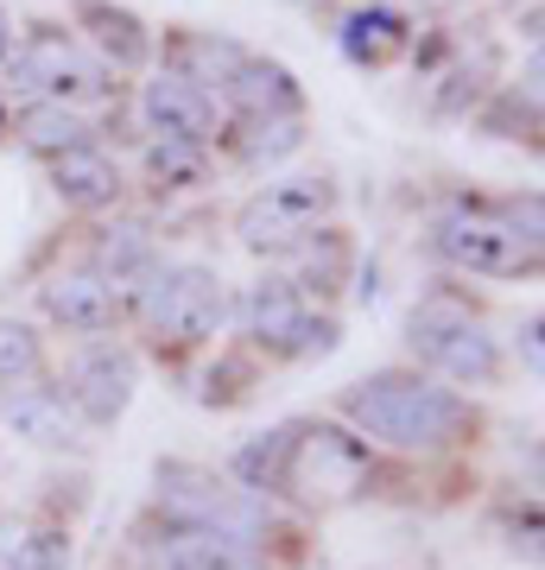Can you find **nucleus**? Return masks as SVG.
<instances>
[{
  "instance_id": "nucleus-1",
  "label": "nucleus",
  "mask_w": 545,
  "mask_h": 570,
  "mask_svg": "<svg viewBox=\"0 0 545 570\" xmlns=\"http://www.w3.org/2000/svg\"><path fill=\"white\" fill-rule=\"evenodd\" d=\"M343 406L368 438L400 444V450H438L469 431V406L450 387H431L425 374H374V381H362L349 393Z\"/></svg>"
},
{
  "instance_id": "nucleus-2",
  "label": "nucleus",
  "mask_w": 545,
  "mask_h": 570,
  "mask_svg": "<svg viewBox=\"0 0 545 570\" xmlns=\"http://www.w3.org/2000/svg\"><path fill=\"white\" fill-rule=\"evenodd\" d=\"M431 247L445 254L450 266L464 273H488V279H514V273H533L539 266V242L520 235V228L495 216V209H445L431 223Z\"/></svg>"
},
{
  "instance_id": "nucleus-3",
  "label": "nucleus",
  "mask_w": 545,
  "mask_h": 570,
  "mask_svg": "<svg viewBox=\"0 0 545 570\" xmlns=\"http://www.w3.org/2000/svg\"><path fill=\"white\" fill-rule=\"evenodd\" d=\"M228 317V292L210 266H172V273H153L146 279V324L159 343H210Z\"/></svg>"
},
{
  "instance_id": "nucleus-4",
  "label": "nucleus",
  "mask_w": 545,
  "mask_h": 570,
  "mask_svg": "<svg viewBox=\"0 0 545 570\" xmlns=\"http://www.w3.org/2000/svg\"><path fill=\"white\" fill-rule=\"evenodd\" d=\"M412 348L425 362L450 374V381H469V387H488L502 374V355H495V336H488L476 317H464L457 305H425L412 311Z\"/></svg>"
},
{
  "instance_id": "nucleus-5",
  "label": "nucleus",
  "mask_w": 545,
  "mask_h": 570,
  "mask_svg": "<svg viewBox=\"0 0 545 570\" xmlns=\"http://www.w3.org/2000/svg\"><path fill=\"white\" fill-rule=\"evenodd\" d=\"M242 324H247V336L261 348H273V355H323V348L337 343V324H330V317H311L292 279L254 285L242 298Z\"/></svg>"
},
{
  "instance_id": "nucleus-6",
  "label": "nucleus",
  "mask_w": 545,
  "mask_h": 570,
  "mask_svg": "<svg viewBox=\"0 0 545 570\" xmlns=\"http://www.w3.org/2000/svg\"><path fill=\"white\" fill-rule=\"evenodd\" d=\"M165 508L191 532H216V539H242V546H254V532L266 527V508L247 501V489H223V482L191 475V469L165 475Z\"/></svg>"
},
{
  "instance_id": "nucleus-7",
  "label": "nucleus",
  "mask_w": 545,
  "mask_h": 570,
  "mask_svg": "<svg viewBox=\"0 0 545 570\" xmlns=\"http://www.w3.org/2000/svg\"><path fill=\"white\" fill-rule=\"evenodd\" d=\"M7 89H13V96H45V102H64V96H101L108 82H101V70L82 58L64 32H32V39L13 51Z\"/></svg>"
},
{
  "instance_id": "nucleus-8",
  "label": "nucleus",
  "mask_w": 545,
  "mask_h": 570,
  "mask_svg": "<svg viewBox=\"0 0 545 570\" xmlns=\"http://www.w3.org/2000/svg\"><path fill=\"white\" fill-rule=\"evenodd\" d=\"M146 127L159 134V140H184V146H203L216 134V102H210V89L197 82H184L178 70H165L159 82H146Z\"/></svg>"
},
{
  "instance_id": "nucleus-9",
  "label": "nucleus",
  "mask_w": 545,
  "mask_h": 570,
  "mask_svg": "<svg viewBox=\"0 0 545 570\" xmlns=\"http://www.w3.org/2000/svg\"><path fill=\"white\" fill-rule=\"evenodd\" d=\"M134 400V355L121 348H89L70 374V406L89 419V425H115Z\"/></svg>"
},
{
  "instance_id": "nucleus-10",
  "label": "nucleus",
  "mask_w": 545,
  "mask_h": 570,
  "mask_svg": "<svg viewBox=\"0 0 545 570\" xmlns=\"http://www.w3.org/2000/svg\"><path fill=\"white\" fill-rule=\"evenodd\" d=\"M228 102L242 108L247 121H285V115H299V82L285 63H266V58H242L228 70Z\"/></svg>"
},
{
  "instance_id": "nucleus-11",
  "label": "nucleus",
  "mask_w": 545,
  "mask_h": 570,
  "mask_svg": "<svg viewBox=\"0 0 545 570\" xmlns=\"http://www.w3.org/2000/svg\"><path fill=\"white\" fill-rule=\"evenodd\" d=\"M7 425L20 431L26 444H45V450L82 444L77 438V406H70L58 387H7Z\"/></svg>"
},
{
  "instance_id": "nucleus-12",
  "label": "nucleus",
  "mask_w": 545,
  "mask_h": 570,
  "mask_svg": "<svg viewBox=\"0 0 545 570\" xmlns=\"http://www.w3.org/2000/svg\"><path fill=\"white\" fill-rule=\"evenodd\" d=\"M45 311L58 317L64 330H82V336H101V330L115 324V285L101 279V273H70V279H51L45 285Z\"/></svg>"
},
{
  "instance_id": "nucleus-13",
  "label": "nucleus",
  "mask_w": 545,
  "mask_h": 570,
  "mask_svg": "<svg viewBox=\"0 0 545 570\" xmlns=\"http://www.w3.org/2000/svg\"><path fill=\"white\" fill-rule=\"evenodd\" d=\"M51 184H58V197L70 209H101V204H115V197H121V171H115V159H101L96 146L58 153Z\"/></svg>"
},
{
  "instance_id": "nucleus-14",
  "label": "nucleus",
  "mask_w": 545,
  "mask_h": 570,
  "mask_svg": "<svg viewBox=\"0 0 545 570\" xmlns=\"http://www.w3.org/2000/svg\"><path fill=\"white\" fill-rule=\"evenodd\" d=\"M13 134H20L32 153H51V159L89 146V121H82L77 108H64V102H26L20 121H13Z\"/></svg>"
},
{
  "instance_id": "nucleus-15",
  "label": "nucleus",
  "mask_w": 545,
  "mask_h": 570,
  "mask_svg": "<svg viewBox=\"0 0 545 570\" xmlns=\"http://www.w3.org/2000/svg\"><path fill=\"white\" fill-rule=\"evenodd\" d=\"M77 20L96 32V45L108 51V58L121 63V70H134V63H146V51H153V39H146V26L134 20V13H121V7H108V0H82Z\"/></svg>"
},
{
  "instance_id": "nucleus-16",
  "label": "nucleus",
  "mask_w": 545,
  "mask_h": 570,
  "mask_svg": "<svg viewBox=\"0 0 545 570\" xmlns=\"http://www.w3.org/2000/svg\"><path fill=\"white\" fill-rule=\"evenodd\" d=\"M343 51L356 63H387L393 51H406V20L393 7H362L343 20Z\"/></svg>"
},
{
  "instance_id": "nucleus-17",
  "label": "nucleus",
  "mask_w": 545,
  "mask_h": 570,
  "mask_svg": "<svg viewBox=\"0 0 545 570\" xmlns=\"http://www.w3.org/2000/svg\"><path fill=\"white\" fill-rule=\"evenodd\" d=\"M165 570H261V558H254V546H242V539L184 532V539H172V551H165Z\"/></svg>"
},
{
  "instance_id": "nucleus-18",
  "label": "nucleus",
  "mask_w": 545,
  "mask_h": 570,
  "mask_svg": "<svg viewBox=\"0 0 545 570\" xmlns=\"http://www.w3.org/2000/svg\"><path fill=\"white\" fill-rule=\"evenodd\" d=\"M261 197H266L273 209H280L285 223H299L304 235L318 228V216H330V209H337V190H330L323 178H285V184H266Z\"/></svg>"
},
{
  "instance_id": "nucleus-19",
  "label": "nucleus",
  "mask_w": 545,
  "mask_h": 570,
  "mask_svg": "<svg viewBox=\"0 0 545 570\" xmlns=\"http://www.w3.org/2000/svg\"><path fill=\"white\" fill-rule=\"evenodd\" d=\"M242 242L254 247V254H285V247H299V242H304V228H299V223H285L280 209L266 204V197H254V204L242 209Z\"/></svg>"
},
{
  "instance_id": "nucleus-20",
  "label": "nucleus",
  "mask_w": 545,
  "mask_h": 570,
  "mask_svg": "<svg viewBox=\"0 0 545 570\" xmlns=\"http://www.w3.org/2000/svg\"><path fill=\"white\" fill-rule=\"evenodd\" d=\"M39 336L13 317H0V387H26L32 374H39Z\"/></svg>"
},
{
  "instance_id": "nucleus-21",
  "label": "nucleus",
  "mask_w": 545,
  "mask_h": 570,
  "mask_svg": "<svg viewBox=\"0 0 545 570\" xmlns=\"http://www.w3.org/2000/svg\"><path fill=\"white\" fill-rule=\"evenodd\" d=\"M146 171L159 178V190H184V184H197V178H203V146L153 140V153H146Z\"/></svg>"
},
{
  "instance_id": "nucleus-22",
  "label": "nucleus",
  "mask_w": 545,
  "mask_h": 570,
  "mask_svg": "<svg viewBox=\"0 0 545 570\" xmlns=\"http://www.w3.org/2000/svg\"><path fill=\"white\" fill-rule=\"evenodd\" d=\"M70 564V539L58 527H39L7 546V570H64Z\"/></svg>"
},
{
  "instance_id": "nucleus-23",
  "label": "nucleus",
  "mask_w": 545,
  "mask_h": 570,
  "mask_svg": "<svg viewBox=\"0 0 545 570\" xmlns=\"http://www.w3.org/2000/svg\"><path fill=\"white\" fill-rule=\"evenodd\" d=\"M101 266L115 273V279H134L153 266V242H146L140 228H108V242H101Z\"/></svg>"
},
{
  "instance_id": "nucleus-24",
  "label": "nucleus",
  "mask_w": 545,
  "mask_h": 570,
  "mask_svg": "<svg viewBox=\"0 0 545 570\" xmlns=\"http://www.w3.org/2000/svg\"><path fill=\"white\" fill-rule=\"evenodd\" d=\"M7 51H13V20L0 13V58H7Z\"/></svg>"
},
{
  "instance_id": "nucleus-25",
  "label": "nucleus",
  "mask_w": 545,
  "mask_h": 570,
  "mask_svg": "<svg viewBox=\"0 0 545 570\" xmlns=\"http://www.w3.org/2000/svg\"><path fill=\"white\" fill-rule=\"evenodd\" d=\"M0 134H7V121H0Z\"/></svg>"
},
{
  "instance_id": "nucleus-26",
  "label": "nucleus",
  "mask_w": 545,
  "mask_h": 570,
  "mask_svg": "<svg viewBox=\"0 0 545 570\" xmlns=\"http://www.w3.org/2000/svg\"><path fill=\"white\" fill-rule=\"evenodd\" d=\"M438 7H450V0H438Z\"/></svg>"
}]
</instances>
